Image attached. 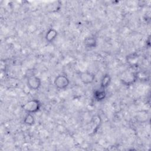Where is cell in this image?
<instances>
[{
	"instance_id": "cell-1",
	"label": "cell",
	"mask_w": 151,
	"mask_h": 151,
	"mask_svg": "<svg viewBox=\"0 0 151 151\" xmlns=\"http://www.w3.org/2000/svg\"><path fill=\"white\" fill-rule=\"evenodd\" d=\"M41 104L38 100L32 99L27 101L23 106L22 109L27 113H35L38 111L41 108Z\"/></svg>"
},
{
	"instance_id": "cell-2",
	"label": "cell",
	"mask_w": 151,
	"mask_h": 151,
	"mask_svg": "<svg viewBox=\"0 0 151 151\" xmlns=\"http://www.w3.org/2000/svg\"><path fill=\"white\" fill-rule=\"evenodd\" d=\"M54 84L57 88L63 90L68 86L70 84V80L65 75H58L55 78L54 80Z\"/></svg>"
},
{
	"instance_id": "cell-3",
	"label": "cell",
	"mask_w": 151,
	"mask_h": 151,
	"mask_svg": "<svg viewBox=\"0 0 151 151\" xmlns=\"http://www.w3.org/2000/svg\"><path fill=\"white\" fill-rule=\"evenodd\" d=\"M27 84L29 89L32 90H37L41 86V80L38 77L31 75L28 77Z\"/></svg>"
},
{
	"instance_id": "cell-4",
	"label": "cell",
	"mask_w": 151,
	"mask_h": 151,
	"mask_svg": "<svg viewBox=\"0 0 151 151\" xmlns=\"http://www.w3.org/2000/svg\"><path fill=\"white\" fill-rule=\"evenodd\" d=\"M95 77L96 76L94 74L88 71L81 72L79 75V77L81 80V81L86 85L91 84L94 81Z\"/></svg>"
},
{
	"instance_id": "cell-5",
	"label": "cell",
	"mask_w": 151,
	"mask_h": 151,
	"mask_svg": "<svg viewBox=\"0 0 151 151\" xmlns=\"http://www.w3.org/2000/svg\"><path fill=\"white\" fill-rule=\"evenodd\" d=\"M137 80V74L134 73H127L122 76L121 81L126 86L132 84Z\"/></svg>"
},
{
	"instance_id": "cell-6",
	"label": "cell",
	"mask_w": 151,
	"mask_h": 151,
	"mask_svg": "<svg viewBox=\"0 0 151 151\" xmlns=\"http://www.w3.org/2000/svg\"><path fill=\"white\" fill-rule=\"evenodd\" d=\"M94 98L97 101H101L103 100L106 96V92L105 88L100 87L98 89H96L94 91Z\"/></svg>"
},
{
	"instance_id": "cell-7",
	"label": "cell",
	"mask_w": 151,
	"mask_h": 151,
	"mask_svg": "<svg viewBox=\"0 0 151 151\" xmlns=\"http://www.w3.org/2000/svg\"><path fill=\"white\" fill-rule=\"evenodd\" d=\"M58 35L57 31L54 28L49 29L45 34V40L48 42H52L57 37Z\"/></svg>"
},
{
	"instance_id": "cell-8",
	"label": "cell",
	"mask_w": 151,
	"mask_h": 151,
	"mask_svg": "<svg viewBox=\"0 0 151 151\" xmlns=\"http://www.w3.org/2000/svg\"><path fill=\"white\" fill-rule=\"evenodd\" d=\"M83 43L85 47L89 48H95L97 46V44L96 39L93 37H88L85 38V39L84 40Z\"/></svg>"
},
{
	"instance_id": "cell-9",
	"label": "cell",
	"mask_w": 151,
	"mask_h": 151,
	"mask_svg": "<svg viewBox=\"0 0 151 151\" xmlns=\"http://www.w3.org/2000/svg\"><path fill=\"white\" fill-rule=\"evenodd\" d=\"M111 82V77L109 74H105L101 79L100 87L106 88Z\"/></svg>"
},
{
	"instance_id": "cell-10",
	"label": "cell",
	"mask_w": 151,
	"mask_h": 151,
	"mask_svg": "<svg viewBox=\"0 0 151 151\" xmlns=\"http://www.w3.org/2000/svg\"><path fill=\"white\" fill-rule=\"evenodd\" d=\"M127 62L132 65V67H135L138 62V56L137 54L133 53L127 56Z\"/></svg>"
},
{
	"instance_id": "cell-11",
	"label": "cell",
	"mask_w": 151,
	"mask_h": 151,
	"mask_svg": "<svg viewBox=\"0 0 151 151\" xmlns=\"http://www.w3.org/2000/svg\"><path fill=\"white\" fill-rule=\"evenodd\" d=\"M24 123L28 126H32L35 124V118L31 113H27L23 121Z\"/></svg>"
}]
</instances>
